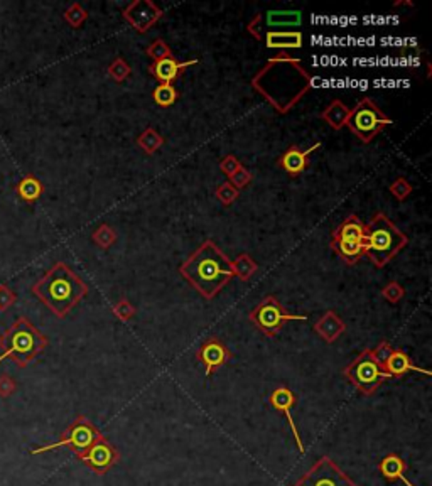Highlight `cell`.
Returning a JSON list of instances; mask_svg holds the SVG:
<instances>
[{
	"label": "cell",
	"instance_id": "1",
	"mask_svg": "<svg viewBox=\"0 0 432 486\" xmlns=\"http://www.w3.org/2000/svg\"><path fill=\"white\" fill-rule=\"evenodd\" d=\"M252 88L276 108L277 113H289L313 88V76L306 71L301 59L278 54L252 78Z\"/></svg>",
	"mask_w": 432,
	"mask_h": 486
},
{
	"label": "cell",
	"instance_id": "2",
	"mask_svg": "<svg viewBox=\"0 0 432 486\" xmlns=\"http://www.w3.org/2000/svg\"><path fill=\"white\" fill-rule=\"evenodd\" d=\"M179 274L208 300L215 299L235 277L231 260L213 240H204L181 263Z\"/></svg>",
	"mask_w": 432,
	"mask_h": 486
},
{
	"label": "cell",
	"instance_id": "3",
	"mask_svg": "<svg viewBox=\"0 0 432 486\" xmlns=\"http://www.w3.org/2000/svg\"><path fill=\"white\" fill-rule=\"evenodd\" d=\"M31 290L56 318L63 319L86 298L88 285L80 275L74 274L71 267L64 262H56Z\"/></svg>",
	"mask_w": 432,
	"mask_h": 486
},
{
	"label": "cell",
	"instance_id": "4",
	"mask_svg": "<svg viewBox=\"0 0 432 486\" xmlns=\"http://www.w3.org/2000/svg\"><path fill=\"white\" fill-rule=\"evenodd\" d=\"M48 336L37 330L26 316H21L0 335V362L11 358L17 367L26 368L48 348Z\"/></svg>",
	"mask_w": 432,
	"mask_h": 486
},
{
	"label": "cell",
	"instance_id": "5",
	"mask_svg": "<svg viewBox=\"0 0 432 486\" xmlns=\"http://www.w3.org/2000/svg\"><path fill=\"white\" fill-rule=\"evenodd\" d=\"M407 235L402 233L398 226L387 218L385 213H377L368 221V225H365V255L375 267L382 268L387 265L403 247H407Z\"/></svg>",
	"mask_w": 432,
	"mask_h": 486
},
{
	"label": "cell",
	"instance_id": "6",
	"mask_svg": "<svg viewBox=\"0 0 432 486\" xmlns=\"http://www.w3.org/2000/svg\"><path fill=\"white\" fill-rule=\"evenodd\" d=\"M390 123H393V120L388 118L370 96H365L356 103L355 108H351L346 127L361 142L370 143Z\"/></svg>",
	"mask_w": 432,
	"mask_h": 486
},
{
	"label": "cell",
	"instance_id": "7",
	"mask_svg": "<svg viewBox=\"0 0 432 486\" xmlns=\"http://www.w3.org/2000/svg\"><path fill=\"white\" fill-rule=\"evenodd\" d=\"M343 375L356 387V390L365 397L375 395V392L382 387L383 382L390 380L385 370L375 362L370 348H365L356 356L348 367L343 370Z\"/></svg>",
	"mask_w": 432,
	"mask_h": 486
},
{
	"label": "cell",
	"instance_id": "8",
	"mask_svg": "<svg viewBox=\"0 0 432 486\" xmlns=\"http://www.w3.org/2000/svg\"><path fill=\"white\" fill-rule=\"evenodd\" d=\"M250 323L268 338H276L289 321H306L304 314H289L276 295H266L248 314Z\"/></svg>",
	"mask_w": 432,
	"mask_h": 486
},
{
	"label": "cell",
	"instance_id": "9",
	"mask_svg": "<svg viewBox=\"0 0 432 486\" xmlns=\"http://www.w3.org/2000/svg\"><path fill=\"white\" fill-rule=\"evenodd\" d=\"M100 436H101V432L91 424L90 419L85 417V415H78V417L63 430L59 441L48 444V446L32 449L31 455H41V452L54 451V449H61V447H68L69 451L74 452V455H80V452L90 447Z\"/></svg>",
	"mask_w": 432,
	"mask_h": 486
},
{
	"label": "cell",
	"instance_id": "10",
	"mask_svg": "<svg viewBox=\"0 0 432 486\" xmlns=\"http://www.w3.org/2000/svg\"><path fill=\"white\" fill-rule=\"evenodd\" d=\"M292 486H358L331 457L323 456Z\"/></svg>",
	"mask_w": 432,
	"mask_h": 486
},
{
	"label": "cell",
	"instance_id": "11",
	"mask_svg": "<svg viewBox=\"0 0 432 486\" xmlns=\"http://www.w3.org/2000/svg\"><path fill=\"white\" fill-rule=\"evenodd\" d=\"M76 457L88 467V470H91L93 473L104 476L109 473L111 467L117 465L120 460V452L115 449L114 444L101 434L90 447L85 449L80 455H76Z\"/></svg>",
	"mask_w": 432,
	"mask_h": 486
},
{
	"label": "cell",
	"instance_id": "12",
	"mask_svg": "<svg viewBox=\"0 0 432 486\" xmlns=\"http://www.w3.org/2000/svg\"><path fill=\"white\" fill-rule=\"evenodd\" d=\"M303 22L299 11H268L266 14H257L248 22L247 29L257 41H262L267 32L284 31L286 27H297Z\"/></svg>",
	"mask_w": 432,
	"mask_h": 486
},
{
	"label": "cell",
	"instance_id": "13",
	"mask_svg": "<svg viewBox=\"0 0 432 486\" xmlns=\"http://www.w3.org/2000/svg\"><path fill=\"white\" fill-rule=\"evenodd\" d=\"M122 14L125 21L134 27V31L144 34V32L152 29L157 24V21L162 19L164 11L157 7L152 0H134L124 9Z\"/></svg>",
	"mask_w": 432,
	"mask_h": 486
},
{
	"label": "cell",
	"instance_id": "14",
	"mask_svg": "<svg viewBox=\"0 0 432 486\" xmlns=\"http://www.w3.org/2000/svg\"><path fill=\"white\" fill-rule=\"evenodd\" d=\"M231 356L233 355H231L228 346L216 336L206 338L196 351V360L203 365L206 377H210L221 367H225L231 360Z\"/></svg>",
	"mask_w": 432,
	"mask_h": 486
},
{
	"label": "cell",
	"instance_id": "15",
	"mask_svg": "<svg viewBox=\"0 0 432 486\" xmlns=\"http://www.w3.org/2000/svg\"><path fill=\"white\" fill-rule=\"evenodd\" d=\"M268 402H271V405L277 412H281L282 415H286L287 422H289V427L292 430V436H294V441L297 444V449H299V451L304 455V452H306L304 442H303V439H301V434H299V429H297V425H296V420L292 419V409H294V405H296L294 392H292L289 387L281 385V387L273 388L271 397H268Z\"/></svg>",
	"mask_w": 432,
	"mask_h": 486
},
{
	"label": "cell",
	"instance_id": "16",
	"mask_svg": "<svg viewBox=\"0 0 432 486\" xmlns=\"http://www.w3.org/2000/svg\"><path fill=\"white\" fill-rule=\"evenodd\" d=\"M198 63V59H189V61H178L176 58H166L161 61H152L149 66V73L159 81V85H173L178 78L189 66H194Z\"/></svg>",
	"mask_w": 432,
	"mask_h": 486
},
{
	"label": "cell",
	"instance_id": "17",
	"mask_svg": "<svg viewBox=\"0 0 432 486\" xmlns=\"http://www.w3.org/2000/svg\"><path fill=\"white\" fill-rule=\"evenodd\" d=\"M321 147V142H316L309 149H299L297 146H291L284 154L278 157V166L286 171L287 174L296 178V176H301L306 169L309 168V161L308 157L313 154L316 149Z\"/></svg>",
	"mask_w": 432,
	"mask_h": 486
},
{
	"label": "cell",
	"instance_id": "18",
	"mask_svg": "<svg viewBox=\"0 0 432 486\" xmlns=\"http://www.w3.org/2000/svg\"><path fill=\"white\" fill-rule=\"evenodd\" d=\"M383 370L390 378H402L411 372L424 373L427 375V377L431 375L429 370L421 368L419 365H416L414 362H412L411 356H408L403 350H393L392 355L388 356L387 363L383 365Z\"/></svg>",
	"mask_w": 432,
	"mask_h": 486
},
{
	"label": "cell",
	"instance_id": "19",
	"mask_svg": "<svg viewBox=\"0 0 432 486\" xmlns=\"http://www.w3.org/2000/svg\"><path fill=\"white\" fill-rule=\"evenodd\" d=\"M314 331L324 343L331 345L346 331V324L334 311H326L316 321Z\"/></svg>",
	"mask_w": 432,
	"mask_h": 486
},
{
	"label": "cell",
	"instance_id": "20",
	"mask_svg": "<svg viewBox=\"0 0 432 486\" xmlns=\"http://www.w3.org/2000/svg\"><path fill=\"white\" fill-rule=\"evenodd\" d=\"M268 49H301L304 44L303 32L299 31H273L262 38Z\"/></svg>",
	"mask_w": 432,
	"mask_h": 486
},
{
	"label": "cell",
	"instance_id": "21",
	"mask_svg": "<svg viewBox=\"0 0 432 486\" xmlns=\"http://www.w3.org/2000/svg\"><path fill=\"white\" fill-rule=\"evenodd\" d=\"M378 471L382 473V476L385 480L388 481H402L406 486H414L411 480L406 476V471H407V465L406 461L402 460L398 455H387L383 457L382 461L378 462Z\"/></svg>",
	"mask_w": 432,
	"mask_h": 486
},
{
	"label": "cell",
	"instance_id": "22",
	"mask_svg": "<svg viewBox=\"0 0 432 486\" xmlns=\"http://www.w3.org/2000/svg\"><path fill=\"white\" fill-rule=\"evenodd\" d=\"M365 225L356 215L346 216L345 221H341L336 228L333 230L331 240H351V242H363Z\"/></svg>",
	"mask_w": 432,
	"mask_h": 486
},
{
	"label": "cell",
	"instance_id": "23",
	"mask_svg": "<svg viewBox=\"0 0 432 486\" xmlns=\"http://www.w3.org/2000/svg\"><path fill=\"white\" fill-rule=\"evenodd\" d=\"M331 250L341 258L346 265H355L365 257L363 242H351V240H331Z\"/></svg>",
	"mask_w": 432,
	"mask_h": 486
},
{
	"label": "cell",
	"instance_id": "24",
	"mask_svg": "<svg viewBox=\"0 0 432 486\" xmlns=\"http://www.w3.org/2000/svg\"><path fill=\"white\" fill-rule=\"evenodd\" d=\"M350 113H351V108H348L341 100H333L331 103L323 110L319 117H321L324 122L329 125V127L334 128V131H340V128L346 127Z\"/></svg>",
	"mask_w": 432,
	"mask_h": 486
},
{
	"label": "cell",
	"instance_id": "25",
	"mask_svg": "<svg viewBox=\"0 0 432 486\" xmlns=\"http://www.w3.org/2000/svg\"><path fill=\"white\" fill-rule=\"evenodd\" d=\"M16 193L22 201L27 203V205H32V203H36L41 196H43L44 184L41 183L34 174H26L24 178L17 183Z\"/></svg>",
	"mask_w": 432,
	"mask_h": 486
},
{
	"label": "cell",
	"instance_id": "26",
	"mask_svg": "<svg viewBox=\"0 0 432 486\" xmlns=\"http://www.w3.org/2000/svg\"><path fill=\"white\" fill-rule=\"evenodd\" d=\"M231 267H233V274L243 282H248L258 270V263L248 253H240L235 260H231Z\"/></svg>",
	"mask_w": 432,
	"mask_h": 486
},
{
	"label": "cell",
	"instance_id": "27",
	"mask_svg": "<svg viewBox=\"0 0 432 486\" xmlns=\"http://www.w3.org/2000/svg\"><path fill=\"white\" fill-rule=\"evenodd\" d=\"M164 142H166L164 137H162L154 127H147L146 131L137 137V146L149 156L156 154V152L164 146Z\"/></svg>",
	"mask_w": 432,
	"mask_h": 486
},
{
	"label": "cell",
	"instance_id": "28",
	"mask_svg": "<svg viewBox=\"0 0 432 486\" xmlns=\"http://www.w3.org/2000/svg\"><path fill=\"white\" fill-rule=\"evenodd\" d=\"M91 240L96 247L109 250L111 245H115V242H117V231L111 228L110 225L101 223L99 228L91 233Z\"/></svg>",
	"mask_w": 432,
	"mask_h": 486
},
{
	"label": "cell",
	"instance_id": "29",
	"mask_svg": "<svg viewBox=\"0 0 432 486\" xmlns=\"http://www.w3.org/2000/svg\"><path fill=\"white\" fill-rule=\"evenodd\" d=\"M152 98L162 108H167V106L174 105L179 98V91L176 90L174 85H159L152 91Z\"/></svg>",
	"mask_w": 432,
	"mask_h": 486
},
{
	"label": "cell",
	"instance_id": "30",
	"mask_svg": "<svg viewBox=\"0 0 432 486\" xmlns=\"http://www.w3.org/2000/svg\"><path fill=\"white\" fill-rule=\"evenodd\" d=\"M63 19L66 21L73 29H80V27L85 24L88 19V12H86V9L81 7V4L74 2L66 9V11H64Z\"/></svg>",
	"mask_w": 432,
	"mask_h": 486
},
{
	"label": "cell",
	"instance_id": "31",
	"mask_svg": "<svg viewBox=\"0 0 432 486\" xmlns=\"http://www.w3.org/2000/svg\"><path fill=\"white\" fill-rule=\"evenodd\" d=\"M106 73H109V76L115 83H124L125 80H129L130 75H132V68H130V64L125 61L124 58H115L114 61L110 63Z\"/></svg>",
	"mask_w": 432,
	"mask_h": 486
},
{
	"label": "cell",
	"instance_id": "32",
	"mask_svg": "<svg viewBox=\"0 0 432 486\" xmlns=\"http://www.w3.org/2000/svg\"><path fill=\"white\" fill-rule=\"evenodd\" d=\"M215 194H216V200L220 201L223 206H230V205H233L236 200H238L240 191L236 188L231 186L230 181H226V183H221L220 186L216 188Z\"/></svg>",
	"mask_w": 432,
	"mask_h": 486
},
{
	"label": "cell",
	"instance_id": "33",
	"mask_svg": "<svg viewBox=\"0 0 432 486\" xmlns=\"http://www.w3.org/2000/svg\"><path fill=\"white\" fill-rule=\"evenodd\" d=\"M111 313H114V316L119 319V321L122 323H129L130 319L137 314V309L134 308L132 303H130L129 299H120L119 303H115L111 305Z\"/></svg>",
	"mask_w": 432,
	"mask_h": 486
},
{
	"label": "cell",
	"instance_id": "34",
	"mask_svg": "<svg viewBox=\"0 0 432 486\" xmlns=\"http://www.w3.org/2000/svg\"><path fill=\"white\" fill-rule=\"evenodd\" d=\"M146 53L149 58H152V61H161V59L173 56V51H171L169 44L162 39H156L154 43L149 44L146 48Z\"/></svg>",
	"mask_w": 432,
	"mask_h": 486
},
{
	"label": "cell",
	"instance_id": "35",
	"mask_svg": "<svg viewBox=\"0 0 432 486\" xmlns=\"http://www.w3.org/2000/svg\"><path fill=\"white\" fill-rule=\"evenodd\" d=\"M380 294H382V298L387 300V303L398 304L403 299V295H406V289H403L397 280H392L385 287H382Z\"/></svg>",
	"mask_w": 432,
	"mask_h": 486
},
{
	"label": "cell",
	"instance_id": "36",
	"mask_svg": "<svg viewBox=\"0 0 432 486\" xmlns=\"http://www.w3.org/2000/svg\"><path fill=\"white\" fill-rule=\"evenodd\" d=\"M388 189H390V193H392V196L396 198L397 201H406L407 198L412 194V191H414L412 184L403 178H397L396 181L390 184Z\"/></svg>",
	"mask_w": 432,
	"mask_h": 486
},
{
	"label": "cell",
	"instance_id": "37",
	"mask_svg": "<svg viewBox=\"0 0 432 486\" xmlns=\"http://www.w3.org/2000/svg\"><path fill=\"white\" fill-rule=\"evenodd\" d=\"M252 179H253V176L252 173H250L248 169H245V168H240L238 171L233 176H230V183H231V186L236 188L240 191V189H245L248 186L250 183H252Z\"/></svg>",
	"mask_w": 432,
	"mask_h": 486
},
{
	"label": "cell",
	"instance_id": "38",
	"mask_svg": "<svg viewBox=\"0 0 432 486\" xmlns=\"http://www.w3.org/2000/svg\"><path fill=\"white\" fill-rule=\"evenodd\" d=\"M17 295L7 284H0V313H6L16 304Z\"/></svg>",
	"mask_w": 432,
	"mask_h": 486
},
{
	"label": "cell",
	"instance_id": "39",
	"mask_svg": "<svg viewBox=\"0 0 432 486\" xmlns=\"http://www.w3.org/2000/svg\"><path fill=\"white\" fill-rule=\"evenodd\" d=\"M371 351V356H373V360L377 362L380 367L383 368V365L387 363V360H388V356L392 355V345L388 343V341H382V343H378L377 345V348H373V350H370Z\"/></svg>",
	"mask_w": 432,
	"mask_h": 486
},
{
	"label": "cell",
	"instance_id": "40",
	"mask_svg": "<svg viewBox=\"0 0 432 486\" xmlns=\"http://www.w3.org/2000/svg\"><path fill=\"white\" fill-rule=\"evenodd\" d=\"M240 168H243L241 166V162L240 159L236 156L233 154H228V156H225L223 159L220 161V169H221V173L223 174H226L230 178V176H233L236 171H238Z\"/></svg>",
	"mask_w": 432,
	"mask_h": 486
},
{
	"label": "cell",
	"instance_id": "41",
	"mask_svg": "<svg viewBox=\"0 0 432 486\" xmlns=\"http://www.w3.org/2000/svg\"><path fill=\"white\" fill-rule=\"evenodd\" d=\"M17 390V382L14 380L11 375L7 373H2L0 375V397L2 399H9V397H12L14 393Z\"/></svg>",
	"mask_w": 432,
	"mask_h": 486
}]
</instances>
